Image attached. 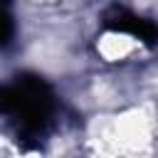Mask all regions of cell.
Instances as JSON below:
<instances>
[{
  "instance_id": "3",
  "label": "cell",
  "mask_w": 158,
  "mask_h": 158,
  "mask_svg": "<svg viewBox=\"0 0 158 158\" xmlns=\"http://www.w3.org/2000/svg\"><path fill=\"white\" fill-rule=\"evenodd\" d=\"M15 37V20H12V0H0V49L10 47Z\"/></svg>"
},
{
  "instance_id": "1",
  "label": "cell",
  "mask_w": 158,
  "mask_h": 158,
  "mask_svg": "<svg viewBox=\"0 0 158 158\" xmlns=\"http://www.w3.org/2000/svg\"><path fill=\"white\" fill-rule=\"evenodd\" d=\"M52 91L37 77H22L0 86V114L15 116L25 131H42L49 121Z\"/></svg>"
},
{
  "instance_id": "2",
  "label": "cell",
  "mask_w": 158,
  "mask_h": 158,
  "mask_svg": "<svg viewBox=\"0 0 158 158\" xmlns=\"http://www.w3.org/2000/svg\"><path fill=\"white\" fill-rule=\"evenodd\" d=\"M104 25L106 30L111 32H121V35H131V37H138L141 42L146 44H158V25H153L151 20H143V17H136L121 7L111 10L106 17H104Z\"/></svg>"
}]
</instances>
